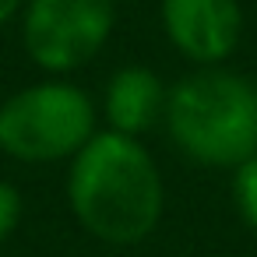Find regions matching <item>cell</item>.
I'll return each mask as SVG.
<instances>
[{
  "mask_svg": "<svg viewBox=\"0 0 257 257\" xmlns=\"http://www.w3.org/2000/svg\"><path fill=\"white\" fill-rule=\"evenodd\" d=\"M67 201L88 236L113 246H131L152 236L159 225L166 187L155 159L138 138L95 131L71 159Z\"/></svg>",
  "mask_w": 257,
  "mask_h": 257,
  "instance_id": "6da1fadb",
  "label": "cell"
},
{
  "mask_svg": "<svg viewBox=\"0 0 257 257\" xmlns=\"http://www.w3.org/2000/svg\"><path fill=\"white\" fill-rule=\"evenodd\" d=\"M173 145L201 166L236 169L257 155V88L225 67H197L166 99Z\"/></svg>",
  "mask_w": 257,
  "mask_h": 257,
  "instance_id": "7a4b0ae2",
  "label": "cell"
},
{
  "mask_svg": "<svg viewBox=\"0 0 257 257\" xmlns=\"http://www.w3.org/2000/svg\"><path fill=\"white\" fill-rule=\"evenodd\" d=\"M95 134V106L71 81H39L15 92L0 106V152L46 166L74 159Z\"/></svg>",
  "mask_w": 257,
  "mask_h": 257,
  "instance_id": "3957f363",
  "label": "cell"
},
{
  "mask_svg": "<svg viewBox=\"0 0 257 257\" xmlns=\"http://www.w3.org/2000/svg\"><path fill=\"white\" fill-rule=\"evenodd\" d=\"M116 25V0H25L22 43L50 74L88 64Z\"/></svg>",
  "mask_w": 257,
  "mask_h": 257,
  "instance_id": "277c9868",
  "label": "cell"
},
{
  "mask_svg": "<svg viewBox=\"0 0 257 257\" xmlns=\"http://www.w3.org/2000/svg\"><path fill=\"white\" fill-rule=\"evenodd\" d=\"M159 15L169 43L197 67H218L243 36L239 0H162Z\"/></svg>",
  "mask_w": 257,
  "mask_h": 257,
  "instance_id": "5b68a950",
  "label": "cell"
},
{
  "mask_svg": "<svg viewBox=\"0 0 257 257\" xmlns=\"http://www.w3.org/2000/svg\"><path fill=\"white\" fill-rule=\"evenodd\" d=\"M166 99H169V88L162 85V78L152 67H138V64L120 67L109 78L106 102H102L109 131L127 134V138L152 131L166 116Z\"/></svg>",
  "mask_w": 257,
  "mask_h": 257,
  "instance_id": "8992f818",
  "label": "cell"
},
{
  "mask_svg": "<svg viewBox=\"0 0 257 257\" xmlns=\"http://www.w3.org/2000/svg\"><path fill=\"white\" fill-rule=\"evenodd\" d=\"M232 201L243 225L257 232V155H250L232 169Z\"/></svg>",
  "mask_w": 257,
  "mask_h": 257,
  "instance_id": "52a82bcc",
  "label": "cell"
},
{
  "mask_svg": "<svg viewBox=\"0 0 257 257\" xmlns=\"http://www.w3.org/2000/svg\"><path fill=\"white\" fill-rule=\"evenodd\" d=\"M22 211H25V204H22L18 187L8 183V180H0V243L11 239V232L22 222Z\"/></svg>",
  "mask_w": 257,
  "mask_h": 257,
  "instance_id": "ba28073f",
  "label": "cell"
},
{
  "mask_svg": "<svg viewBox=\"0 0 257 257\" xmlns=\"http://www.w3.org/2000/svg\"><path fill=\"white\" fill-rule=\"evenodd\" d=\"M22 8H25V0H0V25H8Z\"/></svg>",
  "mask_w": 257,
  "mask_h": 257,
  "instance_id": "9c48e42d",
  "label": "cell"
}]
</instances>
